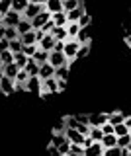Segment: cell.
<instances>
[{
    "mask_svg": "<svg viewBox=\"0 0 131 156\" xmlns=\"http://www.w3.org/2000/svg\"><path fill=\"white\" fill-rule=\"evenodd\" d=\"M78 49H80V43L78 39H67L65 41V57L69 58V62H75L76 57H78Z\"/></svg>",
    "mask_w": 131,
    "mask_h": 156,
    "instance_id": "obj_1",
    "label": "cell"
},
{
    "mask_svg": "<svg viewBox=\"0 0 131 156\" xmlns=\"http://www.w3.org/2000/svg\"><path fill=\"white\" fill-rule=\"evenodd\" d=\"M22 20H24V16H22L20 12H16V10H10V12H8L6 16L2 18V23H4L6 27H18V23H20Z\"/></svg>",
    "mask_w": 131,
    "mask_h": 156,
    "instance_id": "obj_2",
    "label": "cell"
},
{
    "mask_svg": "<svg viewBox=\"0 0 131 156\" xmlns=\"http://www.w3.org/2000/svg\"><path fill=\"white\" fill-rule=\"evenodd\" d=\"M26 92H30V94H43V80L39 76H30V80L26 84Z\"/></svg>",
    "mask_w": 131,
    "mask_h": 156,
    "instance_id": "obj_3",
    "label": "cell"
},
{
    "mask_svg": "<svg viewBox=\"0 0 131 156\" xmlns=\"http://www.w3.org/2000/svg\"><path fill=\"white\" fill-rule=\"evenodd\" d=\"M43 10H45V4H35V2H30V6L26 8V12H24L22 16L26 18V20H30V22H31V20L35 18V16H39Z\"/></svg>",
    "mask_w": 131,
    "mask_h": 156,
    "instance_id": "obj_4",
    "label": "cell"
},
{
    "mask_svg": "<svg viewBox=\"0 0 131 156\" xmlns=\"http://www.w3.org/2000/svg\"><path fill=\"white\" fill-rule=\"evenodd\" d=\"M49 62L55 68H59V66H65V65H71L69 62V58L65 57V53H57V51H51V55H49Z\"/></svg>",
    "mask_w": 131,
    "mask_h": 156,
    "instance_id": "obj_5",
    "label": "cell"
},
{
    "mask_svg": "<svg viewBox=\"0 0 131 156\" xmlns=\"http://www.w3.org/2000/svg\"><path fill=\"white\" fill-rule=\"evenodd\" d=\"M65 135H67V139H69L72 144H84V140H86V136L82 133H78L76 129H69V127L65 129Z\"/></svg>",
    "mask_w": 131,
    "mask_h": 156,
    "instance_id": "obj_6",
    "label": "cell"
},
{
    "mask_svg": "<svg viewBox=\"0 0 131 156\" xmlns=\"http://www.w3.org/2000/svg\"><path fill=\"white\" fill-rule=\"evenodd\" d=\"M51 16H53L51 12H47V10H43V12L39 14V16H35V18L31 20V26H33V29H41V27H43V26H45V23H47V22L51 20Z\"/></svg>",
    "mask_w": 131,
    "mask_h": 156,
    "instance_id": "obj_7",
    "label": "cell"
},
{
    "mask_svg": "<svg viewBox=\"0 0 131 156\" xmlns=\"http://www.w3.org/2000/svg\"><path fill=\"white\" fill-rule=\"evenodd\" d=\"M108 123V113H88V125L90 127H102Z\"/></svg>",
    "mask_w": 131,
    "mask_h": 156,
    "instance_id": "obj_8",
    "label": "cell"
},
{
    "mask_svg": "<svg viewBox=\"0 0 131 156\" xmlns=\"http://www.w3.org/2000/svg\"><path fill=\"white\" fill-rule=\"evenodd\" d=\"M16 90H18V88H16V80L4 76L2 82H0V92H2V94H14Z\"/></svg>",
    "mask_w": 131,
    "mask_h": 156,
    "instance_id": "obj_9",
    "label": "cell"
},
{
    "mask_svg": "<svg viewBox=\"0 0 131 156\" xmlns=\"http://www.w3.org/2000/svg\"><path fill=\"white\" fill-rule=\"evenodd\" d=\"M55 43H57V39H55V35L53 33H47L45 37L41 39L37 45H39V49H43V51H47V53H51L53 49H55Z\"/></svg>",
    "mask_w": 131,
    "mask_h": 156,
    "instance_id": "obj_10",
    "label": "cell"
},
{
    "mask_svg": "<svg viewBox=\"0 0 131 156\" xmlns=\"http://www.w3.org/2000/svg\"><path fill=\"white\" fill-rule=\"evenodd\" d=\"M39 78L41 80L55 78V66H53L51 62H43V65H39Z\"/></svg>",
    "mask_w": 131,
    "mask_h": 156,
    "instance_id": "obj_11",
    "label": "cell"
},
{
    "mask_svg": "<svg viewBox=\"0 0 131 156\" xmlns=\"http://www.w3.org/2000/svg\"><path fill=\"white\" fill-rule=\"evenodd\" d=\"M84 14H86V8H84V4H80L78 8H75V10H71V12H67V20H69V23L78 22V20L84 16Z\"/></svg>",
    "mask_w": 131,
    "mask_h": 156,
    "instance_id": "obj_12",
    "label": "cell"
},
{
    "mask_svg": "<svg viewBox=\"0 0 131 156\" xmlns=\"http://www.w3.org/2000/svg\"><path fill=\"white\" fill-rule=\"evenodd\" d=\"M43 94H59L57 78H47V80H43Z\"/></svg>",
    "mask_w": 131,
    "mask_h": 156,
    "instance_id": "obj_13",
    "label": "cell"
},
{
    "mask_svg": "<svg viewBox=\"0 0 131 156\" xmlns=\"http://www.w3.org/2000/svg\"><path fill=\"white\" fill-rule=\"evenodd\" d=\"M14 80H16V88H18V90H24V92H26V84H27V80H30V74L26 72V68H22Z\"/></svg>",
    "mask_w": 131,
    "mask_h": 156,
    "instance_id": "obj_14",
    "label": "cell"
},
{
    "mask_svg": "<svg viewBox=\"0 0 131 156\" xmlns=\"http://www.w3.org/2000/svg\"><path fill=\"white\" fill-rule=\"evenodd\" d=\"M102 154H104V144L94 143V144H90L88 148H84V154L82 156H102Z\"/></svg>",
    "mask_w": 131,
    "mask_h": 156,
    "instance_id": "obj_15",
    "label": "cell"
},
{
    "mask_svg": "<svg viewBox=\"0 0 131 156\" xmlns=\"http://www.w3.org/2000/svg\"><path fill=\"white\" fill-rule=\"evenodd\" d=\"M108 121H110L111 125L125 123V113H123V111H119V109H115V111H110V113H108Z\"/></svg>",
    "mask_w": 131,
    "mask_h": 156,
    "instance_id": "obj_16",
    "label": "cell"
},
{
    "mask_svg": "<svg viewBox=\"0 0 131 156\" xmlns=\"http://www.w3.org/2000/svg\"><path fill=\"white\" fill-rule=\"evenodd\" d=\"M45 10L51 14H57V12H63V0H47L45 2Z\"/></svg>",
    "mask_w": 131,
    "mask_h": 156,
    "instance_id": "obj_17",
    "label": "cell"
},
{
    "mask_svg": "<svg viewBox=\"0 0 131 156\" xmlns=\"http://www.w3.org/2000/svg\"><path fill=\"white\" fill-rule=\"evenodd\" d=\"M20 70H22V68L18 66L16 62H10V65H4V66H2V72H4V76H8V78H16Z\"/></svg>",
    "mask_w": 131,
    "mask_h": 156,
    "instance_id": "obj_18",
    "label": "cell"
},
{
    "mask_svg": "<svg viewBox=\"0 0 131 156\" xmlns=\"http://www.w3.org/2000/svg\"><path fill=\"white\" fill-rule=\"evenodd\" d=\"M51 20H53V23H55L57 27H65L67 23H69V20H67V12L63 10V12H57V14H53L51 16Z\"/></svg>",
    "mask_w": 131,
    "mask_h": 156,
    "instance_id": "obj_19",
    "label": "cell"
},
{
    "mask_svg": "<svg viewBox=\"0 0 131 156\" xmlns=\"http://www.w3.org/2000/svg\"><path fill=\"white\" fill-rule=\"evenodd\" d=\"M67 140H69V139H67L65 133H59V131H55V133H53V139H51V144L55 146V148H59V146L65 144Z\"/></svg>",
    "mask_w": 131,
    "mask_h": 156,
    "instance_id": "obj_20",
    "label": "cell"
},
{
    "mask_svg": "<svg viewBox=\"0 0 131 156\" xmlns=\"http://www.w3.org/2000/svg\"><path fill=\"white\" fill-rule=\"evenodd\" d=\"M80 23L78 22H72V23H67V31H69V39H76L80 33Z\"/></svg>",
    "mask_w": 131,
    "mask_h": 156,
    "instance_id": "obj_21",
    "label": "cell"
},
{
    "mask_svg": "<svg viewBox=\"0 0 131 156\" xmlns=\"http://www.w3.org/2000/svg\"><path fill=\"white\" fill-rule=\"evenodd\" d=\"M20 39H22V43H24V45H35V43H37V35H35V29H31V31L24 33V35H22Z\"/></svg>",
    "mask_w": 131,
    "mask_h": 156,
    "instance_id": "obj_22",
    "label": "cell"
},
{
    "mask_svg": "<svg viewBox=\"0 0 131 156\" xmlns=\"http://www.w3.org/2000/svg\"><path fill=\"white\" fill-rule=\"evenodd\" d=\"M26 72L30 76H39V62H35L33 58H30L26 65Z\"/></svg>",
    "mask_w": 131,
    "mask_h": 156,
    "instance_id": "obj_23",
    "label": "cell"
},
{
    "mask_svg": "<svg viewBox=\"0 0 131 156\" xmlns=\"http://www.w3.org/2000/svg\"><path fill=\"white\" fill-rule=\"evenodd\" d=\"M88 136L94 140V143H102V139H104V131H102V127H90Z\"/></svg>",
    "mask_w": 131,
    "mask_h": 156,
    "instance_id": "obj_24",
    "label": "cell"
},
{
    "mask_svg": "<svg viewBox=\"0 0 131 156\" xmlns=\"http://www.w3.org/2000/svg\"><path fill=\"white\" fill-rule=\"evenodd\" d=\"M49 55H51V53L43 51V49H37V53H35L31 58H33L35 62H39V65H43V62H49Z\"/></svg>",
    "mask_w": 131,
    "mask_h": 156,
    "instance_id": "obj_25",
    "label": "cell"
},
{
    "mask_svg": "<svg viewBox=\"0 0 131 156\" xmlns=\"http://www.w3.org/2000/svg\"><path fill=\"white\" fill-rule=\"evenodd\" d=\"M53 35H55L57 41H67V39H69V31H67V26H65V27H57V26H55V29H53Z\"/></svg>",
    "mask_w": 131,
    "mask_h": 156,
    "instance_id": "obj_26",
    "label": "cell"
},
{
    "mask_svg": "<svg viewBox=\"0 0 131 156\" xmlns=\"http://www.w3.org/2000/svg\"><path fill=\"white\" fill-rule=\"evenodd\" d=\"M18 33H20V37L24 35V33H27V31H31V29H33V26H31V22H30V20H26V18H24L22 20V22L20 23H18Z\"/></svg>",
    "mask_w": 131,
    "mask_h": 156,
    "instance_id": "obj_27",
    "label": "cell"
},
{
    "mask_svg": "<svg viewBox=\"0 0 131 156\" xmlns=\"http://www.w3.org/2000/svg\"><path fill=\"white\" fill-rule=\"evenodd\" d=\"M27 6H30V0H12V10H16L20 14L26 12Z\"/></svg>",
    "mask_w": 131,
    "mask_h": 156,
    "instance_id": "obj_28",
    "label": "cell"
},
{
    "mask_svg": "<svg viewBox=\"0 0 131 156\" xmlns=\"http://www.w3.org/2000/svg\"><path fill=\"white\" fill-rule=\"evenodd\" d=\"M102 144H104V148L118 146V135H104V139H102Z\"/></svg>",
    "mask_w": 131,
    "mask_h": 156,
    "instance_id": "obj_29",
    "label": "cell"
},
{
    "mask_svg": "<svg viewBox=\"0 0 131 156\" xmlns=\"http://www.w3.org/2000/svg\"><path fill=\"white\" fill-rule=\"evenodd\" d=\"M27 61H30V57L24 55V53H16V55H14V62H16V65L20 66V68H26Z\"/></svg>",
    "mask_w": 131,
    "mask_h": 156,
    "instance_id": "obj_30",
    "label": "cell"
},
{
    "mask_svg": "<svg viewBox=\"0 0 131 156\" xmlns=\"http://www.w3.org/2000/svg\"><path fill=\"white\" fill-rule=\"evenodd\" d=\"M69 70H71V65L55 68V78H63V80H67V78H69Z\"/></svg>",
    "mask_w": 131,
    "mask_h": 156,
    "instance_id": "obj_31",
    "label": "cell"
},
{
    "mask_svg": "<svg viewBox=\"0 0 131 156\" xmlns=\"http://www.w3.org/2000/svg\"><path fill=\"white\" fill-rule=\"evenodd\" d=\"M0 62H2V66L4 65H10V62H14V53L8 49V51H2L0 53Z\"/></svg>",
    "mask_w": 131,
    "mask_h": 156,
    "instance_id": "obj_32",
    "label": "cell"
},
{
    "mask_svg": "<svg viewBox=\"0 0 131 156\" xmlns=\"http://www.w3.org/2000/svg\"><path fill=\"white\" fill-rule=\"evenodd\" d=\"M80 4H84V2H80V0H63V8H65V12H71V10L78 8Z\"/></svg>",
    "mask_w": 131,
    "mask_h": 156,
    "instance_id": "obj_33",
    "label": "cell"
},
{
    "mask_svg": "<svg viewBox=\"0 0 131 156\" xmlns=\"http://www.w3.org/2000/svg\"><path fill=\"white\" fill-rule=\"evenodd\" d=\"M129 144H131V133L118 136V146H119V148H127Z\"/></svg>",
    "mask_w": 131,
    "mask_h": 156,
    "instance_id": "obj_34",
    "label": "cell"
},
{
    "mask_svg": "<svg viewBox=\"0 0 131 156\" xmlns=\"http://www.w3.org/2000/svg\"><path fill=\"white\" fill-rule=\"evenodd\" d=\"M10 10H12V0H0V16L4 18Z\"/></svg>",
    "mask_w": 131,
    "mask_h": 156,
    "instance_id": "obj_35",
    "label": "cell"
},
{
    "mask_svg": "<svg viewBox=\"0 0 131 156\" xmlns=\"http://www.w3.org/2000/svg\"><path fill=\"white\" fill-rule=\"evenodd\" d=\"M10 51L14 53V55L24 51V43H22V39H14V41H10Z\"/></svg>",
    "mask_w": 131,
    "mask_h": 156,
    "instance_id": "obj_36",
    "label": "cell"
},
{
    "mask_svg": "<svg viewBox=\"0 0 131 156\" xmlns=\"http://www.w3.org/2000/svg\"><path fill=\"white\" fill-rule=\"evenodd\" d=\"M78 43L82 45V43H90V35H88V27H82L80 29V33H78Z\"/></svg>",
    "mask_w": 131,
    "mask_h": 156,
    "instance_id": "obj_37",
    "label": "cell"
},
{
    "mask_svg": "<svg viewBox=\"0 0 131 156\" xmlns=\"http://www.w3.org/2000/svg\"><path fill=\"white\" fill-rule=\"evenodd\" d=\"M65 125L69 127V129H76V127L80 125V121L76 119V115L72 117V115H69V117H65Z\"/></svg>",
    "mask_w": 131,
    "mask_h": 156,
    "instance_id": "obj_38",
    "label": "cell"
},
{
    "mask_svg": "<svg viewBox=\"0 0 131 156\" xmlns=\"http://www.w3.org/2000/svg\"><path fill=\"white\" fill-rule=\"evenodd\" d=\"M37 49H39V45H37V43H35V45H24V51H22V53L31 58V57L37 53Z\"/></svg>",
    "mask_w": 131,
    "mask_h": 156,
    "instance_id": "obj_39",
    "label": "cell"
},
{
    "mask_svg": "<svg viewBox=\"0 0 131 156\" xmlns=\"http://www.w3.org/2000/svg\"><path fill=\"white\" fill-rule=\"evenodd\" d=\"M88 53H90V43H82L80 49H78V57H76V61H78V58L88 57Z\"/></svg>",
    "mask_w": 131,
    "mask_h": 156,
    "instance_id": "obj_40",
    "label": "cell"
},
{
    "mask_svg": "<svg viewBox=\"0 0 131 156\" xmlns=\"http://www.w3.org/2000/svg\"><path fill=\"white\" fill-rule=\"evenodd\" d=\"M6 39H8V41L20 39V33H18V29H16V27H6Z\"/></svg>",
    "mask_w": 131,
    "mask_h": 156,
    "instance_id": "obj_41",
    "label": "cell"
},
{
    "mask_svg": "<svg viewBox=\"0 0 131 156\" xmlns=\"http://www.w3.org/2000/svg\"><path fill=\"white\" fill-rule=\"evenodd\" d=\"M102 156H121V148L119 146H111V148H104Z\"/></svg>",
    "mask_w": 131,
    "mask_h": 156,
    "instance_id": "obj_42",
    "label": "cell"
},
{
    "mask_svg": "<svg viewBox=\"0 0 131 156\" xmlns=\"http://www.w3.org/2000/svg\"><path fill=\"white\" fill-rule=\"evenodd\" d=\"M129 133V129H127V125L125 123H119V125H115V135L121 136V135H127Z\"/></svg>",
    "mask_w": 131,
    "mask_h": 156,
    "instance_id": "obj_43",
    "label": "cell"
},
{
    "mask_svg": "<svg viewBox=\"0 0 131 156\" xmlns=\"http://www.w3.org/2000/svg\"><path fill=\"white\" fill-rule=\"evenodd\" d=\"M69 152L82 156V154H84V146H82V144H72V143H71V150H69Z\"/></svg>",
    "mask_w": 131,
    "mask_h": 156,
    "instance_id": "obj_44",
    "label": "cell"
},
{
    "mask_svg": "<svg viewBox=\"0 0 131 156\" xmlns=\"http://www.w3.org/2000/svg\"><path fill=\"white\" fill-rule=\"evenodd\" d=\"M78 23H80V27H90V23H92V18L88 16V12L84 14L80 20H78Z\"/></svg>",
    "mask_w": 131,
    "mask_h": 156,
    "instance_id": "obj_45",
    "label": "cell"
},
{
    "mask_svg": "<svg viewBox=\"0 0 131 156\" xmlns=\"http://www.w3.org/2000/svg\"><path fill=\"white\" fill-rule=\"evenodd\" d=\"M102 131H104V135H115V125H111L108 121L106 125H102Z\"/></svg>",
    "mask_w": 131,
    "mask_h": 156,
    "instance_id": "obj_46",
    "label": "cell"
},
{
    "mask_svg": "<svg viewBox=\"0 0 131 156\" xmlns=\"http://www.w3.org/2000/svg\"><path fill=\"white\" fill-rule=\"evenodd\" d=\"M57 150H59V152H61L63 156H67V154H69V150H71V140H67L65 144H61V146H59Z\"/></svg>",
    "mask_w": 131,
    "mask_h": 156,
    "instance_id": "obj_47",
    "label": "cell"
},
{
    "mask_svg": "<svg viewBox=\"0 0 131 156\" xmlns=\"http://www.w3.org/2000/svg\"><path fill=\"white\" fill-rule=\"evenodd\" d=\"M53 29H55V23H53V20H49V22L41 27V31L43 33H53Z\"/></svg>",
    "mask_w": 131,
    "mask_h": 156,
    "instance_id": "obj_48",
    "label": "cell"
},
{
    "mask_svg": "<svg viewBox=\"0 0 131 156\" xmlns=\"http://www.w3.org/2000/svg\"><path fill=\"white\" fill-rule=\"evenodd\" d=\"M76 131H78V133H82L84 136H88V133H90V125H84V123H80L78 127H76Z\"/></svg>",
    "mask_w": 131,
    "mask_h": 156,
    "instance_id": "obj_49",
    "label": "cell"
},
{
    "mask_svg": "<svg viewBox=\"0 0 131 156\" xmlns=\"http://www.w3.org/2000/svg\"><path fill=\"white\" fill-rule=\"evenodd\" d=\"M8 49H10V41H8V39H0V53L8 51Z\"/></svg>",
    "mask_w": 131,
    "mask_h": 156,
    "instance_id": "obj_50",
    "label": "cell"
},
{
    "mask_svg": "<svg viewBox=\"0 0 131 156\" xmlns=\"http://www.w3.org/2000/svg\"><path fill=\"white\" fill-rule=\"evenodd\" d=\"M57 86H59V94H61V92H65V90H67V80L57 78Z\"/></svg>",
    "mask_w": 131,
    "mask_h": 156,
    "instance_id": "obj_51",
    "label": "cell"
},
{
    "mask_svg": "<svg viewBox=\"0 0 131 156\" xmlns=\"http://www.w3.org/2000/svg\"><path fill=\"white\" fill-rule=\"evenodd\" d=\"M53 51L63 53V51H65V41H57V43H55V49H53Z\"/></svg>",
    "mask_w": 131,
    "mask_h": 156,
    "instance_id": "obj_52",
    "label": "cell"
},
{
    "mask_svg": "<svg viewBox=\"0 0 131 156\" xmlns=\"http://www.w3.org/2000/svg\"><path fill=\"white\" fill-rule=\"evenodd\" d=\"M76 119L80 121V123H84V125H88V115H76Z\"/></svg>",
    "mask_w": 131,
    "mask_h": 156,
    "instance_id": "obj_53",
    "label": "cell"
},
{
    "mask_svg": "<svg viewBox=\"0 0 131 156\" xmlns=\"http://www.w3.org/2000/svg\"><path fill=\"white\" fill-rule=\"evenodd\" d=\"M0 39H6V26L0 27Z\"/></svg>",
    "mask_w": 131,
    "mask_h": 156,
    "instance_id": "obj_54",
    "label": "cell"
},
{
    "mask_svg": "<svg viewBox=\"0 0 131 156\" xmlns=\"http://www.w3.org/2000/svg\"><path fill=\"white\" fill-rule=\"evenodd\" d=\"M125 125H127V129H129V133H131V115L125 117Z\"/></svg>",
    "mask_w": 131,
    "mask_h": 156,
    "instance_id": "obj_55",
    "label": "cell"
},
{
    "mask_svg": "<svg viewBox=\"0 0 131 156\" xmlns=\"http://www.w3.org/2000/svg\"><path fill=\"white\" fill-rule=\"evenodd\" d=\"M121 156H131V152H129V148H121Z\"/></svg>",
    "mask_w": 131,
    "mask_h": 156,
    "instance_id": "obj_56",
    "label": "cell"
},
{
    "mask_svg": "<svg viewBox=\"0 0 131 156\" xmlns=\"http://www.w3.org/2000/svg\"><path fill=\"white\" fill-rule=\"evenodd\" d=\"M30 2H35V4H45L47 0H30Z\"/></svg>",
    "mask_w": 131,
    "mask_h": 156,
    "instance_id": "obj_57",
    "label": "cell"
},
{
    "mask_svg": "<svg viewBox=\"0 0 131 156\" xmlns=\"http://www.w3.org/2000/svg\"><path fill=\"white\" fill-rule=\"evenodd\" d=\"M2 78H4V72H2V70H0V82H2Z\"/></svg>",
    "mask_w": 131,
    "mask_h": 156,
    "instance_id": "obj_58",
    "label": "cell"
},
{
    "mask_svg": "<svg viewBox=\"0 0 131 156\" xmlns=\"http://www.w3.org/2000/svg\"><path fill=\"white\" fill-rule=\"evenodd\" d=\"M4 26V23H2V16H0V27H2Z\"/></svg>",
    "mask_w": 131,
    "mask_h": 156,
    "instance_id": "obj_59",
    "label": "cell"
},
{
    "mask_svg": "<svg viewBox=\"0 0 131 156\" xmlns=\"http://www.w3.org/2000/svg\"><path fill=\"white\" fill-rule=\"evenodd\" d=\"M67 156H78V154H72V152H69V154H67Z\"/></svg>",
    "mask_w": 131,
    "mask_h": 156,
    "instance_id": "obj_60",
    "label": "cell"
},
{
    "mask_svg": "<svg viewBox=\"0 0 131 156\" xmlns=\"http://www.w3.org/2000/svg\"><path fill=\"white\" fill-rule=\"evenodd\" d=\"M127 148H129V152H131V144H129V146H127Z\"/></svg>",
    "mask_w": 131,
    "mask_h": 156,
    "instance_id": "obj_61",
    "label": "cell"
},
{
    "mask_svg": "<svg viewBox=\"0 0 131 156\" xmlns=\"http://www.w3.org/2000/svg\"><path fill=\"white\" fill-rule=\"evenodd\" d=\"M0 70H2V62H0Z\"/></svg>",
    "mask_w": 131,
    "mask_h": 156,
    "instance_id": "obj_62",
    "label": "cell"
},
{
    "mask_svg": "<svg viewBox=\"0 0 131 156\" xmlns=\"http://www.w3.org/2000/svg\"><path fill=\"white\" fill-rule=\"evenodd\" d=\"M129 47H131V43H129Z\"/></svg>",
    "mask_w": 131,
    "mask_h": 156,
    "instance_id": "obj_63",
    "label": "cell"
},
{
    "mask_svg": "<svg viewBox=\"0 0 131 156\" xmlns=\"http://www.w3.org/2000/svg\"><path fill=\"white\" fill-rule=\"evenodd\" d=\"M61 156H63V154H61Z\"/></svg>",
    "mask_w": 131,
    "mask_h": 156,
    "instance_id": "obj_64",
    "label": "cell"
}]
</instances>
